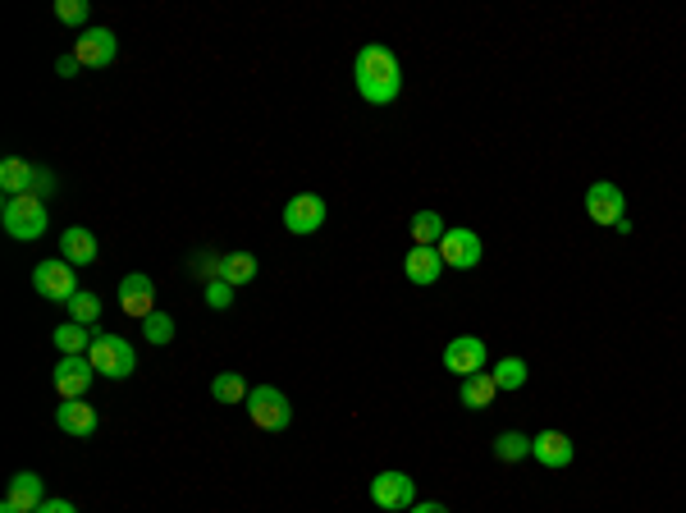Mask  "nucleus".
Returning <instances> with one entry per match:
<instances>
[{"label":"nucleus","instance_id":"423d86ee","mask_svg":"<svg viewBox=\"0 0 686 513\" xmlns=\"http://www.w3.org/2000/svg\"><path fill=\"white\" fill-rule=\"evenodd\" d=\"M371 500L389 513H408L417 504V486L408 472H380V477H371Z\"/></svg>","mask_w":686,"mask_h":513},{"label":"nucleus","instance_id":"b1692460","mask_svg":"<svg viewBox=\"0 0 686 513\" xmlns=\"http://www.w3.org/2000/svg\"><path fill=\"white\" fill-rule=\"evenodd\" d=\"M211 394H215V404H247V394L252 390H247V381L238 372H220L211 381Z\"/></svg>","mask_w":686,"mask_h":513},{"label":"nucleus","instance_id":"7ed1b4c3","mask_svg":"<svg viewBox=\"0 0 686 513\" xmlns=\"http://www.w3.org/2000/svg\"><path fill=\"white\" fill-rule=\"evenodd\" d=\"M87 358H92L97 376H106V381H124V376H133V367H138L133 344L129 339H119V335H97L92 339V349H87Z\"/></svg>","mask_w":686,"mask_h":513},{"label":"nucleus","instance_id":"c756f323","mask_svg":"<svg viewBox=\"0 0 686 513\" xmlns=\"http://www.w3.org/2000/svg\"><path fill=\"white\" fill-rule=\"evenodd\" d=\"M220 266H225V257H215V252H197V262H193V271L202 275L206 284L211 280H220Z\"/></svg>","mask_w":686,"mask_h":513},{"label":"nucleus","instance_id":"4468645a","mask_svg":"<svg viewBox=\"0 0 686 513\" xmlns=\"http://www.w3.org/2000/svg\"><path fill=\"white\" fill-rule=\"evenodd\" d=\"M119 307H124L129 317L147 321L151 312H156V284H151V275H124V280H119Z\"/></svg>","mask_w":686,"mask_h":513},{"label":"nucleus","instance_id":"5701e85b","mask_svg":"<svg viewBox=\"0 0 686 513\" xmlns=\"http://www.w3.org/2000/svg\"><path fill=\"white\" fill-rule=\"evenodd\" d=\"M494 394H499V385H494V376L490 372H476V376H467V381H462V404L467 408H490L494 404Z\"/></svg>","mask_w":686,"mask_h":513},{"label":"nucleus","instance_id":"f257e3e1","mask_svg":"<svg viewBox=\"0 0 686 513\" xmlns=\"http://www.w3.org/2000/svg\"><path fill=\"white\" fill-rule=\"evenodd\" d=\"M353 78L362 101L371 106H389V101L403 92V69H398V55L385 42H366L353 60Z\"/></svg>","mask_w":686,"mask_h":513},{"label":"nucleus","instance_id":"1a4fd4ad","mask_svg":"<svg viewBox=\"0 0 686 513\" xmlns=\"http://www.w3.org/2000/svg\"><path fill=\"white\" fill-rule=\"evenodd\" d=\"M485 358H490V353H485V339H476V335H458L449 349H444V367H449L453 376H462V381L485 372Z\"/></svg>","mask_w":686,"mask_h":513},{"label":"nucleus","instance_id":"6ab92c4d","mask_svg":"<svg viewBox=\"0 0 686 513\" xmlns=\"http://www.w3.org/2000/svg\"><path fill=\"white\" fill-rule=\"evenodd\" d=\"M0 188H5L10 197L33 193V188H37V170L23 161V156H5V161H0Z\"/></svg>","mask_w":686,"mask_h":513},{"label":"nucleus","instance_id":"6e6552de","mask_svg":"<svg viewBox=\"0 0 686 513\" xmlns=\"http://www.w3.org/2000/svg\"><path fill=\"white\" fill-rule=\"evenodd\" d=\"M622 211H627V197H622L618 184H609V179L590 184V193H586V216L595 220V225H622Z\"/></svg>","mask_w":686,"mask_h":513},{"label":"nucleus","instance_id":"473e14b6","mask_svg":"<svg viewBox=\"0 0 686 513\" xmlns=\"http://www.w3.org/2000/svg\"><path fill=\"white\" fill-rule=\"evenodd\" d=\"M33 193H37V197H42V202H46V197H51V193H55V179H51V175H46V170H37V188H33Z\"/></svg>","mask_w":686,"mask_h":513},{"label":"nucleus","instance_id":"bb28decb","mask_svg":"<svg viewBox=\"0 0 686 513\" xmlns=\"http://www.w3.org/2000/svg\"><path fill=\"white\" fill-rule=\"evenodd\" d=\"M494 385L499 390H522L526 385V362L522 358H504V362H494Z\"/></svg>","mask_w":686,"mask_h":513},{"label":"nucleus","instance_id":"aec40b11","mask_svg":"<svg viewBox=\"0 0 686 513\" xmlns=\"http://www.w3.org/2000/svg\"><path fill=\"white\" fill-rule=\"evenodd\" d=\"M92 339H97V330L78 326V321H65V326H55V349H60V358L87 353V349H92Z\"/></svg>","mask_w":686,"mask_h":513},{"label":"nucleus","instance_id":"dca6fc26","mask_svg":"<svg viewBox=\"0 0 686 513\" xmlns=\"http://www.w3.org/2000/svg\"><path fill=\"white\" fill-rule=\"evenodd\" d=\"M572 440L563 436V431H540V436H531V459H540L545 468H568L572 463Z\"/></svg>","mask_w":686,"mask_h":513},{"label":"nucleus","instance_id":"f704fd0d","mask_svg":"<svg viewBox=\"0 0 686 513\" xmlns=\"http://www.w3.org/2000/svg\"><path fill=\"white\" fill-rule=\"evenodd\" d=\"M408 513H449V509H444V504H412Z\"/></svg>","mask_w":686,"mask_h":513},{"label":"nucleus","instance_id":"4be33fe9","mask_svg":"<svg viewBox=\"0 0 686 513\" xmlns=\"http://www.w3.org/2000/svg\"><path fill=\"white\" fill-rule=\"evenodd\" d=\"M220 280L243 289V284L257 280V257L252 252H225V266H220Z\"/></svg>","mask_w":686,"mask_h":513},{"label":"nucleus","instance_id":"cd10ccee","mask_svg":"<svg viewBox=\"0 0 686 513\" xmlns=\"http://www.w3.org/2000/svg\"><path fill=\"white\" fill-rule=\"evenodd\" d=\"M142 335H147L151 344H170V339H174V317H165V312H151V317L142 321Z\"/></svg>","mask_w":686,"mask_h":513},{"label":"nucleus","instance_id":"9d476101","mask_svg":"<svg viewBox=\"0 0 686 513\" xmlns=\"http://www.w3.org/2000/svg\"><path fill=\"white\" fill-rule=\"evenodd\" d=\"M325 225V202L321 193H298L284 207V230L289 234H316Z\"/></svg>","mask_w":686,"mask_h":513},{"label":"nucleus","instance_id":"20e7f679","mask_svg":"<svg viewBox=\"0 0 686 513\" xmlns=\"http://www.w3.org/2000/svg\"><path fill=\"white\" fill-rule=\"evenodd\" d=\"M247 417H252L261 431H284V426L293 422V404L275 385H257V390L247 394Z\"/></svg>","mask_w":686,"mask_h":513},{"label":"nucleus","instance_id":"72a5a7b5","mask_svg":"<svg viewBox=\"0 0 686 513\" xmlns=\"http://www.w3.org/2000/svg\"><path fill=\"white\" fill-rule=\"evenodd\" d=\"M37 513H78V509H74V504H69V500H46Z\"/></svg>","mask_w":686,"mask_h":513},{"label":"nucleus","instance_id":"a878e982","mask_svg":"<svg viewBox=\"0 0 686 513\" xmlns=\"http://www.w3.org/2000/svg\"><path fill=\"white\" fill-rule=\"evenodd\" d=\"M531 454V436H522V431H504V436L494 440V459L499 463H517Z\"/></svg>","mask_w":686,"mask_h":513},{"label":"nucleus","instance_id":"c85d7f7f","mask_svg":"<svg viewBox=\"0 0 686 513\" xmlns=\"http://www.w3.org/2000/svg\"><path fill=\"white\" fill-rule=\"evenodd\" d=\"M55 19L69 23V28L87 23V0H55Z\"/></svg>","mask_w":686,"mask_h":513},{"label":"nucleus","instance_id":"9b49d317","mask_svg":"<svg viewBox=\"0 0 686 513\" xmlns=\"http://www.w3.org/2000/svg\"><path fill=\"white\" fill-rule=\"evenodd\" d=\"M74 55L83 60L87 69H106V65H115L119 42H115L110 28H83V37L74 42Z\"/></svg>","mask_w":686,"mask_h":513},{"label":"nucleus","instance_id":"393cba45","mask_svg":"<svg viewBox=\"0 0 686 513\" xmlns=\"http://www.w3.org/2000/svg\"><path fill=\"white\" fill-rule=\"evenodd\" d=\"M69 317H74L78 326L97 330V326H101V298H97V294H87V289H78V294L69 298Z\"/></svg>","mask_w":686,"mask_h":513},{"label":"nucleus","instance_id":"ddd939ff","mask_svg":"<svg viewBox=\"0 0 686 513\" xmlns=\"http://www.w3.org/2000/svg\"><path fill=\"white\" fill-rule=\"evenodd\" d=\"M55 426H60L65 436L92 440V436H97V426H101V417H97V408L87 404V399H65V404L55 408Z\"/></svg>","mask_w":686,"mask_h":513},{"label":"nucleus","instance_id":"0eeeda50","mask_svg":"<svg viewBox=\"0 0 686 513\" xmlns=\"http://www.w3.org/2000/svg\"><path fill=\"white\" fill-rule=\"evenodd\" d=\"M92 381H97V367H92L87 353L60 358V367H55V390H60V399H87Z\"/></svg>","mask_w":686,"mask_h":513},{"label":"nucleus","instance_id":"f3484780","mask_svg":"<svg viewBox=\"0 0 686 513\" xmlns=\"http://www.w3.org/2000/svg\"><path fill=\"white\" fill-rule=\"evenodd\" d=\"M5 504H14L19 513H37V509L46 504V486H42V477H37V472H14Z\"/></svg>","mask_w":686,"mask_h":513},{"label":"nucleus","instance_id":"f03ea898","mask_svg":"<svg viewBox=\"0 0 686 513\" xmlns=\"http://www.w3.org/2000/svg\"><path fill=\"white\" fill-rule=\"evenodd\" d=\"M0 220H5V234L10 239H42L51 216H46V202L37 193H23V197H5V207H0Z\"/></svg>","mask_w":686,"mask_h":513},{"label":"nucleus","instance_id":"f8f14e48","mask_svg":"<svg viewBox=\"0 0 686 513\" xmlns=\"http://www.w3.org/2000/svg\"><path fill=\"white\" fill-rule=\"evenodd\" d=\"M440 257H444V266H453V271H472V266H481V234L449 230L440 239Z\"/></svg>","mask_w":686,"mask_h":513},{"label":"nucleus","instance_id":"7c9ffc66","mask_svg":"<svg viewBox=\"0 0 686 513\" xmlns=\"http://www.w3.org/2000/svg\"><path fill=\"white\" fill-rule=\"evenodd\" d=\"M206 303H211V307H229V303H234V284L211 280V284H206Z\"/></svg>","mask_w":686,"mask_h":513},{"label":"nucleus","instance_id":"2f4dec72","mask_svg":"<svg viewBox=\"0 0 686 513\" xmlns=\"http://www.w3.org/2000/svg\"><path fill=\"white\" fill-rule=\"evenodd\" d=\"M78 69H83V60H78L74 51H69V55H60V60H55V74H60V78H74Z\"/></svg>","mask_w":686,"mask_h":513},{"label":"nucleus","instance_id":"412c9836","mask_svg":"<svg viewBox=\"0 0 686 513\" xmlns=\"http://www.w3.org/2000/svg\"><path fill=\"white\" fill-rule=\"evenodd\" d=\"M444 234H449V225H444L440 211H417V216H412V239H417V248H440Z\"/></svg>","mask_w":686,"mask_h":513},{"label":"nucleus","instance_id":"2eb2a0df","mask_svg":"<svg viewBox=\"0 0 686 513\" xmlns=\"http://www.w3.org/2000/svg\"><path fill=\"white\" fill-rule=\"evenodd\" d=\"M60 257H65L69 266H92L101 257L97 234L87 230V225H69V230L60 234Z\"/></svg>","mask_w":686,"mask_h":513},{"label":"nucleus","instance_id":"39448f33","mask_svg":"<svg viewBox=\"0 0 686 513\" xmlns=\"http://www.w3.org/2000/svg\"><path fill=\"white\" fill-rule=\"evenodd\" d=\"M33 289L42 298H51V303H69V298L78 294V280H74V266L65 262V257H51V262H42L33 271Z\"/></svg>","mask_w":686,"mask_h":513},{"label":"nucleus","instance_id":"a211bd4d","mask_svg":"<svg viewBox=\"0 0 686 513\" xmlns=\"http://www.w3.org/2000/svg\"><path fill=\"white\" fill-rule=\"evenodd\" d=\"M403 271H408L412 284H421V289H430V284L444 275V257L440 248H412L408 252V262H403Z\"/></svg>","mask_w":686,"mask_h":513}]
</instances>
